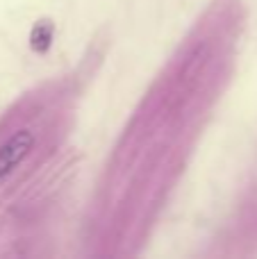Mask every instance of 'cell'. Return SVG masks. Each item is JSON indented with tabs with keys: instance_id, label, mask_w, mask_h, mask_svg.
Here are the masks:
<instances>
[{
	"instance_id": "1",
	"label": "cell",
	"mask_w": 257,
	"mask_h": 259,
	"mask_svg": "<svg viewBox=\"0 0 257 259\" xmlns=\"http://www.w3.org/2000/svg\"><path fill=\"white\" fill-rule=\"evenodd\" d=\"M34 148V134L32 130H18L0 146V182L7 180L23 161L30 157Z\"/></svg>"
},
{
	"instance_id": "2",
	"label": "cell",
	"mask_w": 257,
	"mask_h": 259,
	"mask_svg": "<svg viewBox=\"0 0 257 259\" xmlns=\"http://www.w3.org/2000/svg\"><path fill=\"white\" fill-rule=\"evenodd\" d=\"M50 39H53V30H50V25L41 23V25H36L34 32H32V48L46 50L50 46Z\"/></svg>"
}]
</instances>
